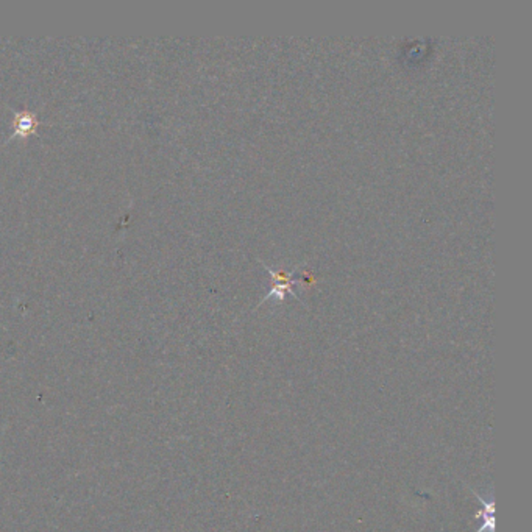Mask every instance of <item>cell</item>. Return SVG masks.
I'll return each instance as SVG.
<instances>
[{"instance_id":"cell-1","label":"cell","mask_w":532,"mask_h":532,"mask_svg":"<svg viewBox=\"0 0 532 532\" xmlns=\"http://www.w3.org/2000/svg\"><path fill=\"white\" fill-rule=\"evenodd\" d=\"M474 496L478 498L481 506H483V509H481V512L478 513L479 520H483V523H481L478 532H495V502L494 501H485L483 496H481L479 494H476V491L472 490Z\"/></svg>"}]
</instances>
